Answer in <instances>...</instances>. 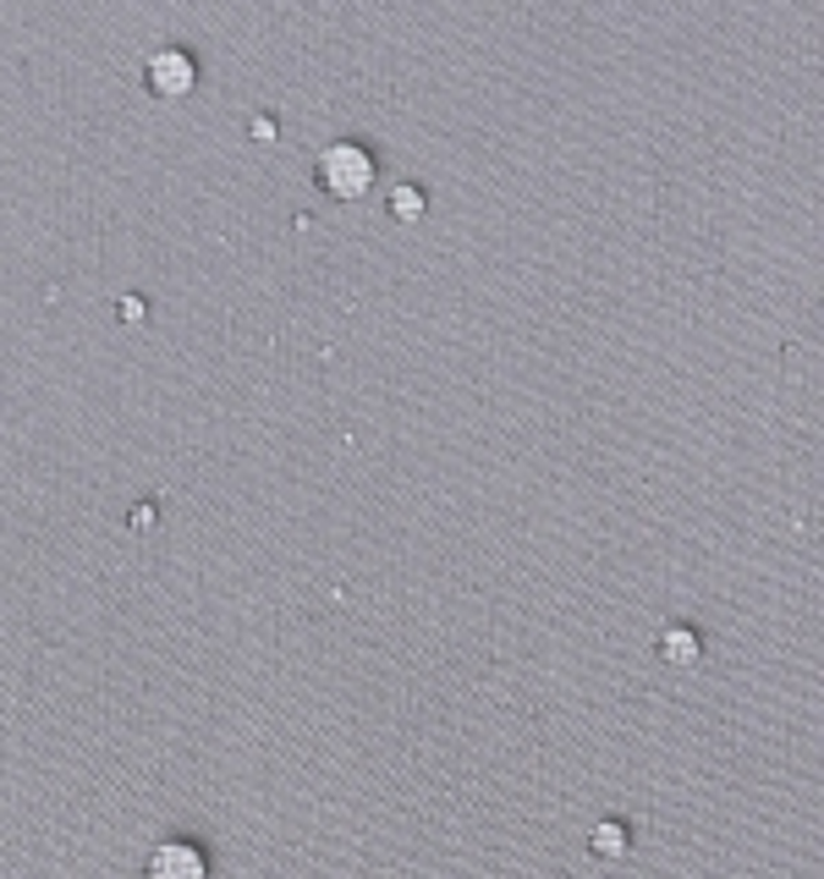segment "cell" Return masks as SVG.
<instances>
[{
	"label": "cell",
	"mask_w": 824,
	"mask_h": 879,
	"mask_svg": "<svg viewBox=\"0 0 824 879\" xmlns=\"http://www.w3.org/2000/svg\"><path fill=\"white\" fill-rule=\"evenodd\" d=\"M374 182V155L357 149V144H335L319 155V187L330 198H363Z\"/></svg>",
	"instance_id": "6da1fadb"
},
{
	"label": "cell",
	"mask_w": 824,
	"mask_h": 879,
	"mask_svg": "<svg viewBox=\"0 0 824 879\" xmlns=\"http://www.w3.org/2000/svg\"><path fill=\"white\" fill-rule=\"evenodd\" d=\"M419 209H424L419 193H396V215H419Z\"/></svg>",
	"instance_id": "277c9868"
},
{
	"label": "cell",
	"mask_w": 824,
	"mask_h": 879,
	"mask_svg": "<svg viewBox=\"0 0 824 879\" xmlns=\"http://www.w3.org/2000/svg\"><path fill=\"white\" fill-rule=\"evenodd\" d=\"M144 879H209V863L187 841H160L144 863Z\"/></svg>",
	"instance_id": "7a4b0ae2"
},
{
	"label": "cell",
	"mask_w": 824,
	"mask_h": 879,
	"mask_svg": "<svg viewBox=\"0 0 824 879\" xmlns=\"http://www.w3.org/2000/svg\"><path fill=\"white\" fill-rule=\"evenodd\" d=\"M149 78H154L160 94H187V89H193V61L171 50V56H160V61L149 67Z\"/></svg>",
	"instance_id": "3957f363"
}]
</instances>
